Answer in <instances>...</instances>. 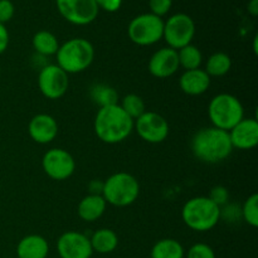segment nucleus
I'll return each mask as SVG.
<instances>
[{
    "instance_id": "1",
    "label": "nucleus",
    "mask_w": 258,
    "mask_h": 258,
    "mask_svg": "<svg viewBox=\"0 0 258 258\" xmlns=\"http://www.w3.org/2000/svg\"><path fill=\"white\" fill-rule=\"evenodd\" d=\"M190 146L194 156L207 164L221 163L233 151L228 131L214 126L197 131L191 139Z\"/></svg>"
},
{
    "instance_id": "2",
    "label": "nucleus",
    "mask_w": 258,
    "mask_h": 258,
    "mask_svg": "<svg viewBox=\"0 0 258 258\" xmlns=\"http://www.w3.org/2000/svg\"><path fill=\"white\" fill-rule=\"evenodd\" d=\"M93 127L101 141L106 144H118L131 135L134 120L117 103L101 107L95 117Z\"/></svg>"
},
{
    "instance_id": "3",
    "label": "nucleus",
    "mask_w": 258,
    "mask_h": 258,
    "mask_svg": "<svg viewBox=\"0 0 258 258\" xmlns=\"http://www.w3.org/2000/svg\"><path fill=\"white\" fill-rule=\"evenodd\" d=\"M222 217L221 207L208 197H196L184 204L181 218L185 226L196 232H207L218 224Z\"/></svg>"
},
{
    "instance_id": "4",
    "label": "nucleus",
    "mask_w": 258,
    "mask_h": 258,
    "mask_svg": "<svg viewBox=\"0 0 258 258\" xmlns=\"http://www.w3.org/2000/svg\"><path fill=\"white\" fill-rule=\"evenodd\" d=\"M57 66L67 75L87 70L95 58V48L85 38H72L59 45L57 50Z\"/></svg>"
},
{
    "instance_id": "5",
    "label": "nucleus",
    "mask_w": 258,
    "mask_h": 258,
    "mask_svg": "<svg viewBox=\"0 0 258 258\" xmlns=\"http://www.w3.org/2000/svg\"><path fill=\"white\" fill-rule=\"evenodd\" d=\"M101 193L106 203L121 208L135 203L140 194V184L131 174L118 171L106 179Z\"/></svg>"
},
{
    "instance_id": "6",
    "label": "nucleus",
    "mask_w": 258,
    "mask_h": 258,
    "mask_svg": "<svg viewBox=\"0 0 258 258\" xmlns=\"http://www.w3.org/2000/svg\"><path fill=\"white\" fill-rule=\"evenodd\" d=\"M208 116L214 127L229 131L244 118V108L236 96L219 93L209 102Z\"/></svg>"
},
{
    "instance_id": "7",
    "label": "nucleus",
    "mask_w": 258,
    "mask_h": 258,
    "mask_svg": "<svg viewBox=\"0 0 258 258\" xmlns=\"http://www.w3.org/2000/svg\"><path fill=\"white\" fill-rule=\"evenodd\" d=\"M164 20L151 13L138 15L130 22L127 34L131 42L146 47L158 43L163 38Z\"/></svg>"
},
{
    "instance_id": "8",
    "label": "nucleus",
    "mask_w": 258,
    "mask_h": 258,
    "mask_svg": "<svg viewBox=\"0 0 258 258\" xmlns=\"http://www.w3.org/2000/svg\"><path fill=\"white\" fill-rule=\"evenodd\" d=\"M196 35V23L184 13H178L168 18L164 22L163 38L168 43L169 48L179 50L185 45L191 44Z\"/></svg>"
},
{
    "instance_id": "9",
    "label": "nucleus",
    "mask_w": 258,
    "mask_h": 258,
    "mask_svg": "<svg viewBox=\"0 0 258 258\" xmlns=\"http://www.w3.org/2000/svg\"><path fill=\"white\" fill-rule=\"evenodd\" d=\"M59 14L75 25H87L95 22L98 9L95 0H55Z\"/></svg>"
},
{
    "instance_id": "10",
    "label": "nucleus",
    "mask_w": 258,
    "mask_h": 258,
    "mask_svg": "<svg viewBox=\"0 0 258 258\" xmlns=\"http://www.w3.org/2000/svg\"><path fill=\"white\" fill-rule=\"evenodd\" d=\"M68 75L57 64H48L40 70L38 76V87L44 97L58 100L67 92Z\"/></svg>"
},
{
    "instance_id": "11",
    "label": "nucleus",
    "mask_w": 258,
    "mask_h": 258,
    "mask_svg": "<svg viewBox=\"0 0 258 258\" xmlns=\"http://www.w3.org/2000/svg\"><path fill=\"white\" fill-rule=\"evenodd\" d=\"M134 127L144 141L150 144L163 143L169 135V123L158 112L146 111L134 121Z\"/></svg>"
},
{
    "instance_id": "12",
    "label": "nucleus",
    "mask_w": 258,
    "mask_h": 258,
    "mask_svg": "<svg viewBox=\"0 0 258 258\" xmlns=\"http://www.w3.org/2000/svg\"><path fill=\"white\" fill-rule=\"evenodd\" d=\"M42 168L53 180H66L76 170L73 156L63 149H50L43 155Z\"/></svg>"
},
{
    "instance_id": "13",
    "label": "nucleus",
    "mask_w": 258,
    "mask_h": 258,
    "mask_svg": "<svg viewBox=\"0 0 258 258\" xmlns=\"http://www.w3.org/2000/svg\"><path fill=\"white\" fill-rule=\"evenodd\" d=\"M57 251L60 258H91L93 253L90 238L76 231L66 232L58 238Z\"/></svg>"
},
{
    "instance_id": "14",
    "label": "nucleus",
    "mask_w": 258,
    "mask_h": 258,
    "mask_svg": "<svg viewBox=\"0 0 258 258\" xmlns=\"http://www.w3.org/2000/svg\"><path fill=\"white\" fill-rule=\"evenodd\" d=\"M178 50L173 48H160L149 60V72L156 78H168L179 70Z\"/></svg>"
},
{
    "instance_id": "15",
    "label": "nucleus",
    "mask_w": 258,
    "mask_h": 258,
    "mask_svg": "<svg viewBox=\"0 0 258 258\" xmlns=\"http://www.w3.org/2000/svg\"><path fill=\"white\" fill-rule=\"evenodd\" d=\"M232 146L239 150H251L258 144V122L256 118H242L228 131Z\"/></svg>"
},
{
    "instance_id": "16",
    "label": "nucleus",
    "mask_w": 258,
    "mask_h": 258,
    "mask_svg": "<svg viewBox=\"0 0 258 258\" xmlns=\"http://www.w3.org/2000/svg\"><path fill=\"white\" fill-rule=\"evenodd\" d=\"M28 133L33 141L38 144H49L58 134V123L48 113H38L28 125Z\"/></svg>"
},
{
    "instance_id": "17",
    "label": "nucleus",
    "mask_w": 258,
    "mask_h": 258,
    "mask_svg": "<svg viewBox=\"0 0 258 258\" xmlns=\"http://www.w3.org/2000/svg\"><path fill=\"white\" fill-rule=\"evenodd\" d=\"M181 91L189 96H199L207 92L211 86V77L201 68L185 71L179 78Z\"/></svg>"
},
{
    "instance_id": "18",
    "label": "nucleus",
    "mask_w": 258,
    "mask_h": 258,
    "mask_svg": "<svg viewBox=\"0 0 258 258\" xmlns=\"http://www.w3.org/2000/svg\"><path fill=\"white\" fill-rule=\"evenodd\" d=\"M49 244L47 239L39 234H29L23 237L17 246L18 258H47Z\"/></svg>"
},
{
    "instance_id": "19",
    "label": "nucleus",
    "mask_w": 258,
    "mask_h": 258,
    "mask_svg": "<svg viewBox=\"0 0 258 258\" xmlns=\"http://www.w3.org/2000/svg\"><path fill=\"white\" fill-rule=\"evenodd\" d=\"M106 206L107 203L101 194H90L78 203L77 213L82 221L95 222L105 213Z\"/></svg>"
},
{
    "instance_id": "20",
    "label": "nucleus",
    "mask_w": 258,
    "mask_h": 258,
    "mask_svg": "<svg viewBox=\"0 0 258 258\" xmlns=\"http://www.w3.org/2000/svg\"><path fill=\"white\" fill-rule=\"evenodd\" d=\"M93 252L107 254L115 251L118 244V237L112 229L101 228L96 231L90 238Z\"/></svg>"
},
{
    "instance_id": "21",
    "label": "nucleus",
    "mask_w": 258,
    "mask_h": 258,
    "mask_svg": "<svg viewBox=\"0 0 258 258\" xmlns=\"http://www.w3.org/2000/svg\"><path fill=\"white\" fill-rule=\"evenodd\" d=\"M184 248L180 242L164 238L156 242L151 249V258H184Z\"/></svg>"
},
{
    "instance_id": "22",
    "label": "nucleus",
    "mask_w": 258,
    "mask_h": 258,
    "mask_svg": "<svg viewBox=\"0 0 258 258\" xmlns=\"http://www.w3.org/2000/svg\"><path fill=\"white\" fill-rule=\"evenodd\" d=\"M33 48L40 55H53L57 53L59 48L57 37L48 30H39L34 34L32 39Z\"/></svg>"
},
{
    "instance_id": "23",
    "label": "nucleus",
    "mask_w": 258,
    "mask_h": 258,
    "mask_svg": "<svg viewBox=\"0 0 258 258\" xmlns=\"http://www.w3.org/2000/svg\"><path fill=\"white\" fill-rule=\"evenodd\" d=\"M91 100L96 103V105L101 107H106V106L117 105L118 101V93L111 86L105 85V83H96L91 87L90 90Z\"/></svg>"
},
{
    "instance_id": "24",
    "label": "nucleus",
    "mask_w": 258,
    "mask_h": 258,
    "mask_svg": "<svg viewBox=\"0 0 258 258\" xmlns=\"http://www.w3.org/2000/svg\"><path fill=\"white\" fill-rule=\"evenodd\" d=\"M231 67V57L224 52H216L208 58L204 71L209 77H222L229 72Z\"/></svg>"
},
{
    "instance_id": "25",
    "label": "nucleus",
    "mask_w": 258,
    "mask_h": 258,
    "mask_svg": "<svg viewBox=\"0 0 258 258\" xmlns=\"http://www.w3.org/2000/svg\"><path fill=\"white\" fill-rule=\"evenodd\" d=\"M179 66L183 67L185 71L197 70L201 67L203 62V54L201 49L193 44H188L178 50Z\"/></svg>"
},
{
    "instance_id": "26",
    "label": "nucleus",
    "mask_w": 258,
    "mask_h": 258,
    "mask_svg": "<svg viewBox=\"0 0 258 258\" xmlns=\"http://www.w3.org/2000/svg\"><path fill=\"white\" fill-rule=\"evenodd\" d=\"M120 106L134 121L140 117L144 112H146L145 102H144V100L140 96L135 95V93L126 95L122 98V102H121Z\"/></svg>"
},
{
    "instance_id": "27",
    "label": "nucleus",
    "mask_w": 258,
    "mask_h": 258,
    "mask_svg": "<svg viewBox=\"0 0 258 258\" xmlns=\"http://www.w3.org/2000/svg\"><path fill=\"white\" fill-rule=\"evenodd\" d=\"M242 217L252 227L258 226V196L256 193L249 196L242 207Z\"/></svg>"
},
{
    "instance_id": "28",
    "label": "nucleus",
    "mask_w": 258,
    "mask_h": 258,
    "mask_svg": "<svg viewBox=\"0 0 258 258\" xmlns=\"http://www.w3.org/2000/svg\"><path fill=\"white\" fill-rule=\"evenodd\" d=\"M186 258H216V253L208 244L196 243L189 248Z\"/></svg>"
},
{
    "instance_id": "29",
    "label": "nucleus",
    "mask_w": 258,
    "mask_h": 258,
    "mask_svg": "<svg viewBox=\"0 0 258 258\" xmlns=\"http://www.w3.org/2000/svg\"><path fill=\"white\" fill-rule=\"evenodd\" d=\"M173 5V0H149V8L151 14L163 18L168 14Z\"/></svg>"
},
{
    "instance_id": "30",
    "label": "nucleus",
    "mask_w": 258,
    "mask_h": 258,
    "mask_svg": "<svg viewBox=\"0 0 258 258\" xmlns=\"http://www.w3.org/2000/svg\"><path fill=\"white\" fill-rule=\"evenodd\" d=\"M208 198L211 199L212 202H214L217 206L221 207L228 202L229 193H228V190H227V188H224V186H222V185H217L212 189L211 194H209Z\"/></svg>"
},
{
    "instance_id": "31",
    "label": "nucleus",
    "mask_w": 258,
    "mask_h": 258,
    "mask_svg": "<svg viewBox=\"0 0 258 258\" xmlns=\"http://www.w3.org/2000/svg\"><path fill=\"white\" fill-rule=\"evenodd\" d=\"M15 7L10 0H0V23L5 24L14 17Z\"/></svg>"
},
{
    "instance_id": "32",
    "label": "nucleus",
    "mask_w": 258,
    "mask_h": 258,
    "mask_svg": "<svg viewBox=\"0 0 258 258\" xmlns=\"http://www.w3.org/2000/svg\"><path fill=\"white\" fill-rule=\"evenodd\" d=\"M98 9H102L107 13H115L122 5V0H95Z\"/></svg>"
},
{
    "instance_id": "33",
    "label": "nucleus",
    "mask_w": 258,
    "mask_h": 258,
    "mask_svg": "<svg viewBox=\"0 0 258 258\" xmlns=\"http://www.w3.org/2000/svg\"><path fill=\"white\" fill-rule=\"evenodd\" d=\"M8 45H9V32H8L5 24L0 23V54L7 50Z\"/></svg>"
},
{
    "instance_id": "34",
    "label": "nucleus",
    "mask_w": 258,
    "mask_h": 258,
    "mask_svg": "<svg viewBox=\"0 0 258 258\" xmlns=\"http://www.w3.org/2000/svg\"><path fill=\"white\" fill-rule=\"evenodd\" d=\"M247 10L252 17H257L258 15V0H249L248 5H247Z\"/></svg>"
},
{
    "instance_id": "35",
    "label": "nucleus",
    "mask_w": 258,
    "mask_h": 258,
    "mask_svg": "<svg viewBox=\"0 0 258 258\" xmlns=\"http://www.w3.org/2000/svg\"><path fill=\"white\" fill-rule=\"evenodd\" d=\"M257 40H258V38L256 35V37H254V40H253V50H254V53H256V54H257Z\"/></svg>"
}]
</instances>
